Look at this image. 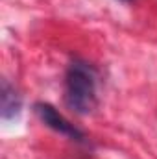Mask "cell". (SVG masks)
<instances>
[{
  "mask_svg": "<svg viewBox=\"0 0 157 159\" xmlns=\"http://www.w3.org/2000/svg\"><path fill=\"white\" fill-rule=\"evenodd\" d=\"M120 2H126V4H129V2H133V0H120Z\"/></svg>",
  "mask_w": 157,
  "mask_h": 159,
  "instance_id": "4",
  "label": "cell"
},
{
  "mask_svg": "<svg viewBox=\"0 0 157 159\" xmlns=\"http://www.w3.org/2000/svg\"><path fill=\"white\" fill-rule=\"evenodd\" d=\"M96 69L83 61L74 59L65 74V104L78 115H89L96 104Z\"/></svg>",
  "mask_w": 157,
  "mask_h": 159,
  "instance_id": "1",
  "label": "cell"
},
{
  "mask_svg": "<svg viewBox=\"0 0 157 159\" xmlns=\"http://www.w3.org/2000/svg\"><path fill=\"white\" fill-rule=\"evenodd\" d=\"M34 111L37 115V119L50 129H54L56 133L59 135H65L69 137L70 141H76V143H83L85 141V133L76 128L70 120H67L52 104H46V102H37L34 106Z\"/></svg>",
  "mask_w": 157,
  "mask_h": 159,
  "instance_id": "2",
  "label": "cell"
},
{
  "mask_svg": "<svg viewBox=\"0 0 157 159\" xmlns=\"http://www.w3.org/2000/svg\"><path fill=\"white\" fill-rule=\"evenodd\" d=\"M0 107H2V119L11 120L20 115V107H22V98L17 93V89L13 85H9L7 81H2V91H0Z\"/></svg>",
  "mask_w": 157,
  "mask_h": 159,
  "instance_id": "3",
  "label": "cell"
}]
</instances>
